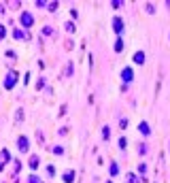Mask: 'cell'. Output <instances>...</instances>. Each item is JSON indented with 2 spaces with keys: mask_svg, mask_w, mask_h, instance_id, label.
<instances>
[{
  "mask_svg": "<svg viewBox=\"0 0 170 183\" xmlns=\"http://www.w3.org/2000/svg\"><path fill=\"white\" fill-rule=\"evenodd\" d=\"M17 79H19L17 70H9V75L4 77V87H7V89H13V87H15V83H17Z\"/></svg>",
  "mask_w": 170,
  "mask_h": 183,
  "instance_id": "6da1fadb",
  "label": "cell"
},
{
  "mask_svg": "<svg viewBox=\"0 0 170 183\" xmlns=\"http://www.w3.org/2000/svg\"><path fill=\"white\" fill-rule=\"evenodd\" d=\"M19 22H21L24 28H32V26H34V15L28 13V11H24V13H21V17H19Z\"/></svg>",
  "mask_w": 170,
  "mask_h": 183,
  "instance_id": "7a4b0ae2",
  "label": "cell"
},
{
  "mask_svg": "<svg viewBox=\"0 0 170 183\" xmlns=\"http://www.w3.org/2000/svg\"><path fill=\"white\" fill-rule=\"evenodd\" d=\"M121 81L123 83H132L134 81V70L130 68V66H125V68L121 70Z\"/></svg>",
  "mask_w": 170,
  "mask_h": 183,
  "instance_id": "3957f363",
  "label": "cell"
},
{
  "mask_svg": "<svg viewBox=\"0 0 170 183\" xmlns=\"http://www.w3.org/2000/svg\"><path fill=\"white\" fill-rule=\"evenodd\" d=\"M123 28H125V26H123V19H121V17H113V32H115L117 36L123 32Z\"/></svg>",
  "mask_w": 170,
  "mask_h": 183,
  "instance_id": "277c9868",
  "label": "cell"
},
{
  "mask_svg": "<svg viewBox=\"0 0 170 183\" xmlns=\"http://www.w3.org/2000/svg\"><path fill=\"white\" fill-rule=\"evenodd\" d=\"M17 147H19V151L28 153V149H30V141H28L26 136H19V138H17Z\"/></svg>",
  "mask_w": 170,
  "mask_h": 183,
  "instance_id": "5b68a950",
  "label": "cell"
},
{
  "mask_svg": "<svg viewBox=\"0 0 170 183\" xmlns=\"http://www.w3.org/2000/svg\"><path fill=\"white\" fill-rule=\"evenodd\" d=\"M132 60H134V64H145V53L143 51H134V55H132Z\"/></svg>",
  "mask_w": 170,
  "mask_h": 183,
  "instance_id": "8992f818",
  "label": "cell"
},
{
  "mask_svg": "<svg viewBox=\"0 0 170 183\" xmlns=\"http://www.w3.org/2000/svg\"><path fill=\"white\" fill-rule=\"evenodd\" d=\"M138 132H140L143 136H149V134H151V128H149V123H147V122H140V126H138Z\"/></svg>",
  "mask_w": 170,
  "mask_h": 183,
  "instance_id": "52a82bcc",
  "label": "cell"
},
{
  "mask_svg": "<svg viewBox=\"0 0 170 183\" xmlns=\"http://www.w3.org/2000/svg\"><path fill=\"white\" fill-rule=\"evenodd\" d=\"M11 34H13V38H15V41H21V38H28V36H30V34H26L24 30H17V28L13 30Z\"/></svg>",
  "mask_w": 170,
  "mask_h": 183,
  "instance_id": "ba28073f",
  "label": "cell"
},
{
  "mask_svg": "<svg viewBox=\"0 0 170 183\" xmlns=\"http://www.w3.org/2000/svg\"><path fill=\"white\" fill-rule=\"evenodd\" d=\"M38 164H40V158H38V156H30V162H28V166H30L32 171H36Z\"/></svg>",
  "mask_w": 170,
  "mask_h": 183,
  "instance_id": "9c48e42d",
  "label": "cell"
},
{
  "mask_svg": "<svg viewBox=\"0 0 170 183\" xmlns=\"http://www.w3.org/2000/svg\"><path fill=\"white\" fill-rule=\"evenodd\" d=\"M9 158H11V156H9V151H7V149H2V151H0V171L4 168V162H9Z\"/></svg>",
  "mask_w": 170,
  "mask_h": 183,
  "instance_id": "30bf717a",
  "label": "cell"
},
{
  "mask_svg": "<svg viewBox=\"0 0 170 183\" xmlns=\"http://www.w3.org/2000/svg\"><path fill=\"white\" fill-rule=\"evenodd\" d=\"M125 183H143V179H140V177H136V172H128Z\"/></svg>",
  "mask_w": 170,
  "mask_h": 183,
  "instance_id": "8fae6325",
  "label": "cell"
},
{
  "mask_svg": "<svg viewBox=\"0 0 170 183\" xmlns=\"http://www.w3.org/2000/svg\"><path fill=\"white\" fill-rule=\"evenodd\" d=\"M62 179H64V183H73L74 181V171H66Z\"/></svg>",
  "mask_w": 170,
  "mask_h": 183,
  "instance_id": "7c38bea8",
  "label": "cell"
},
{
  "mask_svg": "<svg viewBox=\"0 0 170 183\" xmlns=\"http://www.w3.org/2000/svg\"><path fill=\"white\" fill-rule=\"evenodd\" d=\"M109 172H111V177H117V175H119V166H117V162H113V164H111Z\"/></svg>",
  "mask_w": 170,
  "mask_h": 183,
  "instance_id": "4fadbf2b",
  "label": "cell"
},
{
  "mask_svg": "<svg viewBox=\"0 0 170 183\" xmlns=\"http://www.w3.org/2000/svg\"><path fill=\"white\" fill-rule=\"evenodd\" d=\"M28 183H45V181H43L40 177H36V175H30V177H28Z\"/></svg>",
  "mask_w": 170,
  "mask_h": 183,
  "instance_id": "5bb4252c",
  "label": "cell"
},
{
  "mask_svg": "<svg viewBox=\"0 0 170 183\" xmlns=\"http://www.w3.org/2000/svg\"><path fill=\"white\" fill-rule=\"evenodd\" d=\"M43 34H45V36H53L55 32H53V28H51V26H45V28H43Z\"/></svg>",
  "mask_w": 170,
  "mask_h": 183,
  "instance_id": "9a60e30c",
  "label": "cell"
},
{
  "mask_svg": "<svg viewBox=\"0 0 170 183\" xmlns=\"http://www.w3.org/2000/svg\"><path fill=\"white\" fill-rule=\"evenodd\" d=\"M109 136H111V128H109V126H104V128H102V138L109 141Z\"/></svg>",
  "mask_w": 170,
  "mask_h": 183,
  "instance_id": "2e32d148",
  "label": "cell"
},
{
  "mask_svg": "<svg viewBox=\"0 0 170 183\" xmlns=\"http://www.w3.org/2000/svg\"><path fill=\"white\" fill-rule=\"evenodd\" d=\"M51 151H53L55 156H64V147H62V145H55L53 149H51Z\"/></svg>",
  "mask_w": 170,
  "mask_h": 183,
  "instance_id": "e0dca14e",
  "label": "cell"
},
{
  "mask_svg": "<svg viewBox=\"0 0 170 183\" xmlns=\"http://www.w3.org/2000/svg\"><path fill=\"white\" fill-rule=\"evenodd\" d=\"M115 51H123V41H121V38L115 41Z\"/></svg>",
  "mask_w": 170,
  "mask_h": 183,
  "instance_id": "ac0fdd59",
  "label": "cell"
},
{
  "mask_svg": "<svg viewBox=\"0 0 170 183\" xmlns=\"http://www.w3.org/2000/svg\"><path fill=\"white\" fill-rule=\"evenodd\" d=\"M64 28H66V30H68L70 34L74 32V24H73V22H66V24H64Z\"/></svg>",
  "mask_w": 170,
  "mask_h": 183,
  "instance_id": "d6986e66",
  "label": "cell"
},
{
  "mask_svg": "<svg viewBox=\"0 0 170 183\" xmlns=\"http://www.w3.org/2000/svg\"><path fill=\"white\" fill-rule=\"evenodd\" d=\"M145 9H147V13H151V15L155 13V7H153L151 2H147V4H145Z\"/></svg>",
  "mask_w": 170,
  "mask_h": 183,
  "instance_id": "ffe728a7",
  "label": "cell"
},
{
  "mask_svg": "<svg viewBox=\"0 0 170 183\" xmlns=\"http://www.w3.org/2000/svg\"><path fill=\"white\" fill-rule=\"evenodd\" d=\"M117 145H119V149H125V145H128V141H125V138H119V141H117Z\"/></svg>",
  "mask_w": 170,
  "mask_h": 183,
  "instance_id": "44dd1931",
  "label": "cell"
},
{
  "mask_svg": "<svg viewBox=\"0 0 170 183\" xmlns=\"http://www.w3.org/2000/svg\"><path fill=\"white\" fill-rule=\"evenodd\" d=\"M47 175H49V177H53V175H55V166L49 164V166H47Z\"/></svg>",
  "mask_w": 170,
  "mask_h": 183,
  "instance_id": "7402d4cb",
  "label": "cell"
},
{
  "mask_svg": "<svg viewBox=\"0 0 170 183\" xmlns=\"http://www.w3.org/2000/svg\"><path fill=\"white\" fill-rule=\"evenodd\" d=\"M40 87H45V79H43V77L36 81V89H40Z\"/></svg>",
  "mask_w": 170,
  "mask_h": 183,
  "instance_id": "603a6c76",
  "label": "cell"
},
{
  "mask_svg": "<svg viewBox=\"0 0 170 183\" xmlns=\"http://www.w3.org/2000/svg\"><path fill=\"white\" fill-rule=\"evenodd\" d=\"M138 153L145 156V153H147V145H138Z\"/></svg>",
  "mask_w": 170,
  "mask_h": 183,
  "instance_id": "cb8c5ba5",
  "label": "cell"
},
{
  "mask_svg": "<svg viewBox=\"0 0 170 183\" xmlns=\"http://www.w3.org/2000/svg\"><path fill=\"white\" fill-rule=\"evenodd\" d=\"M138 172L145 175V172H147V164H138Z\"/></svg>",
  "mask_w": 170,
  "mask_h": 183,
  "instance_id": "d4e9b609",
  "label": "cell"
},
{
  "mask_svg": "<svg viewBox=\"0 0 170 183\" xmlns=\"http://www.w3.org/2000/svg\"><path fill=\"white\" fill-rule=\"evenodd\" d=\"M4 36H7V28L0 24V38H4Z\"/></svg>",
  "mask_w": 170,
  "mask_h": 183,
  "instance_id": "484cf974",
  "label": "cell"
},
{
  "mask_svg": "<svg viewBox=\"0 0 170 183\" xmlns=\"http://www.w3.org/2000/svg\"><path fill=\"white\" fill-rule=\"evenodd\" d=\"M111 4H113V9H121V4H123V2H121V0H119V2L115 0V2H111Z\"/></svg>",
  "mask_w": 170,
  "mask_h": 183,
  "instance_id": "4316f807",
  "label": "cell"
},
{
  "mask_svg": "<svg viewBox=\"0 0 170 183\" xmlns=\"http://www.w3.org/2000/svg\"><path fill=\"white\" fill-rule=\"evenodd\" d=\"M47 7H49V11H55V9H58V2H49Z\"/></svg>",
  "mask_w": 170,
  "mask_h": 183,
  "instance_id": "83f0119b",
  "label": "cell"
},
{
  "mask_svg": "<svg viewBox=\"0 0 170 183\" xmlns=\"http://www.w3.org/2000/svg\"><path fill=\"white\" fill-rule=\"evenodd\" d=\"M21 119H24V111L19 109V111H17V122H21Z\"/></svg>",
  "mask_w": 170,
  "mask_h": 183,
  "instance_id": "f1b7e54d",
  "label": "cell"
},
{
  "mask_svg": "<svg viewBox=\"0 0 170 183\" xmlns=\"http://www.w3.org/2000/svg\"><path fill=\"white\" fill-rule=\"evenodd\" d=\"M70 15H73V19H77V17H79V11H77V9H73V11H70Z\"/></svg>",
  "mask_w": 170,
  "mask_h": 183,
  "instance_id": "f546056e",
  "label": "cell"
},
{
  "mask_svg": "<svg viewBox=\"0 0 170 183\" xmlns=\"http://www.w3.org/2000/svg\"><path fill=\"white\" fill-rule=\"evenodd\" d=\"M106 183H113V181H106Z\"/></svg>",
  "mask_w": 170,
  "mask_h": 183,
  "instance_id": "4dcf8cb0",
  "label": "cell"
},
{
  "mask_svg": "<svg viewBox=\"0 0 170 183\" xmlns=\"http://www.w3.org/2000/svg\"><path fill=\"white\" fill-rule=\"evenodd\" d=\"M168 147H170V145H168Z\"/></svg>",
  "mask_w": 170,
  "mask_h": 183,
  "instance_id": "1f68e13d",
  "label": "cell"
}]
</instances>
